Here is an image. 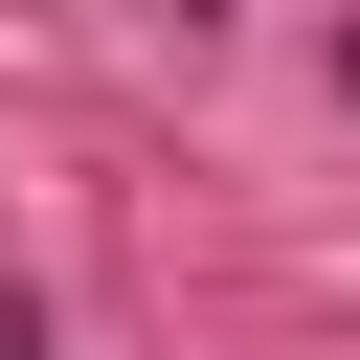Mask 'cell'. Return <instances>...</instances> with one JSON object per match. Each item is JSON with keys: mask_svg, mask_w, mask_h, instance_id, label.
<instances>
[{"mask_svg": "<svg viewBox=\"0 0 360 360\" xmlns=\"http://www.w3.org/2000/svg\"><path fill=\"white\" fill-rule=\"evenodd\" d=\"M0 360H45V315H22V292H0Z\"/></svg>", "mask_w": 360, "mask_h": 360, "instance_id": "cell-1", "label": "cell"}]
</instances>
